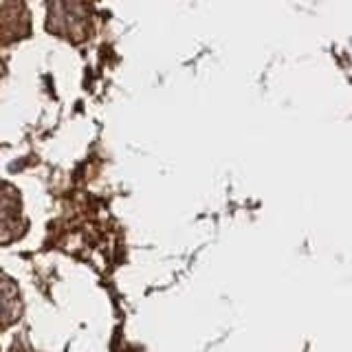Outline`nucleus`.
<instances>
[{
  "label": "nucleus",
  "instance_id": "obj_1",
  "mask_svg": "<svg viewBox=\"0 0 352 352\" xmlns=\"http://www.w3.org/2000/svg\"><path fill=\"white\" fill-rule=\"evenodd\" d=\"M93 11L88 0H49L47 27L55 36L71 42H84L91 36Z\"/></svg>",
  "mask_w": 352,
  "mask_h": 352
},
{
  "label": "nucleus",
  "instance_id": "obj_2",
  "mask_svg": "<svg viewBox=\"0 0 352 352\" xmlns=\"http://www.w3.org/2000/svg\"><path fill=\"white\" fill-rule=\"evenodd\" d=\"M27 218L22 214L20 192L11 183L0 181V245H11L27 234Z\"/></svg>",
  "mask_w": 352,
  "mask_h": 352
},
{
  "label": "nucleus",
  "instance_id": "obj_3",
  "mask_svg": "<svg viewBox=\"0 0 352 352\" xmlns=\"http://www.w3.org/2000/svg\"><path fill=\"white\" fill-rule=\"evenodd\" d=\"M29 11L22 7L20 0L0 5V42L9 44L29 36Z\"/></svg>",
  "mask_w": 352,
  "mask_h": 352
},
{
  "label": "nucleus",
  "instance_id": "obj_4",
  "mask_svg": "<svg viewBox=\"0 0 352 352\" xmlns=\"http://www.w3.org/2000/svg\"><path fill=\"white\" fill-rule=\"evenodd\" d=\"M22 317V297L18 284L0 271V333Z\"/></svg>",
  "mask_w": 352,
  "mask_h": 352
},
{
  "label": "nucleus",
  "instance_id": "obj_5",
  "mask_svg": "<svg viewBox=\"0 0 352 352\" xmlns=\"http://www.w3.org/2000/svg\"><path fill=\"white\" fill-rule=\"evenodd\" d=\"M9 352H31V350H29L25 344H22V341H18V339H16V341H14V346H11V350H9Z\"/></svg>",
  "mask_w": 352,
  "mask_h": 352
},
{
  "label": "nucleus",
  "instance_id": "obj_6",
  "mask_svg": "<svg viewBox=\"0 0 352 352\" xmlns=\"http://www.w3.org/2000/svg\"><path fill=\"white\" fill-rule=\"evenodd\" d=\"M124 352H141V350H139V348H135V346H130V348H126Z\"/></svg>",
  "mask_w": 352,
  "mask_h": 352
}]
</instances>
